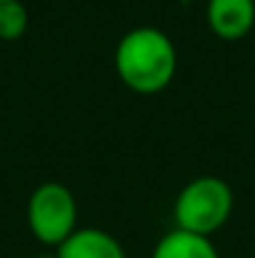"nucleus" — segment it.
Here are the masks:
<instances>
[{
  "label": "nucleus",
  "instance_id": "1",
  "mask_svg": "<svg viewBox=\"0 0 255 258\" xmlns=\"http://www.w3.org/2000/svg\"><path fill=\"white\" fill-rule=\"evenodd\" d=\"M113 68L128 90L138 95H155L173 83L178 73V53L163 30L138 25L118 40Z\"/></svg>",
  "mask_w": 255,
  "mask_h": 258
},
{
  "label": "nucleus",
  "instance_id": "2",
  "mask_svg": "<svg viewBox=\"0 0 255 258\" xmlns=\"http://www.w3.org/2000/svg\"><path fill=\"white\" fill-rule=\"evenodd\" d=\"M233 208L235 196L223 178L198 175L178 190L173 203V221L175 228L210 238L230 221Z\"/></svg>",
  "mask_w": 255,
  "mask_h": 258
},
{
  "label": "nucleus",
  "instance_id": "3",
  "mask_svg": "<svg viewBox=\"0 0 255 258\" xmlns=\"http://www.w3.org/2000/svg\"><path fill=\"white\" fill-rule=\"evenodd\" d=\"M25 221L33 238L48 248H58L78 231L75 193L58 180L40 183L25 206Z\"/></svg>",
  "mask_w": 255,
  "mask_h": 258
},
{
  "label": "nucleus",
  "instance_id": "4",
  "mask_svg": "<svg viewBox=\"0 0 255 258\" xmlns=\"http://www.w3.org/2000/svg\"><path fill=\"white\" fill-rule=\"evenodd\" d=\"M205 23L220 40H240L255 28V0H208Z\"/></svg>",
  "mask_w": 255,
  "mask_h": 258
},
{
  "label": "nucleus",
  "instance_id": "5",
  "mask_svg": "<svg viewBox=\"0 0 255 258\" xmlns=\"http://www.w3.org/2000/svg\"><path fill=\"white\" fill-rule=\"evenodd\" d=\"M55 258H128L123 243L103 228H78L55 248Z\"/></svg>",
  "mask_w": 255,
  "mask_h": 258
},
{
  "label": "nucleus",
  "instance_id": "6",
  "mask_svg": "<svg viewBox=\"0 0 255 258\" xmlns=\"http://www.w3.org/2000/svg\"><path fill=\"white\" fill-rule=\"evenodd\" d=\"M150 258H220V253L208 236L173 228L155 243Z\"/></svg>",
  "mask_w": 255,
  "mask_h": 258
},
{
  "label": "nucleus",
  "instance_id": "7",
  "mask_svg": "<svg viewBox=\"0 0 255 258\" xmlns=\"http://www.w3.org/2000/svg\"><path fill=\"white\" fill-rule=\"evenodd\" d=\"M30 23L28 8L23 5V0H5L0 3V40L5 43H15L25 35Z\"/></svg>",
  "mask_w": 255,
  "mask_h": 258
},
{
  "label": "nucleus",
  "instance_id": "8",
  "mask_svg": "<svg viewBox=\"0 0 255 258\" xmlns=\"http://www.w3.org/2000/svg\"><path fill=\"white\" fill-rule=\"evenodd\" d=\"M38 258H55V253H53V256H38Z\"/></svg>",
  "mask_w": 255,
  "mask_h": 258
},
{
  "label": "nucleus",
  "instance_id": "9",
  "mask_svg": "<svg viewBox=\"0 0 255 258\" xmlns=\"http://www.w3.org/2000/svg\"><path fill=\"white\" fill-rule=\"evenodd\" d=\"M0 3H5V0H0Z\"/></svg>",
  "mask_w": 255,
  "mask_h": 258
}]
</instances>
